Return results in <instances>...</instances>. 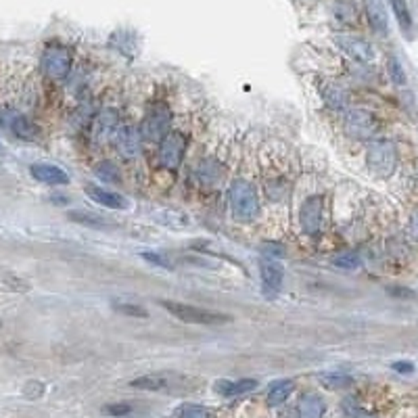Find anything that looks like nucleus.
Wrapping results in <instances>:
<instances>
[{
  "label": "nucleus",
  "mask_w": 418,
  "mask_h": 418,
  "mask_svg": "<svg viewBox=\"0 0 418 418\" xmlns=\"http://www.w3.org/2000/svg\"><path fill=\"white\" fill-rule=\"evenodd\" d=\"M264 249H266V251H268L272 257H274V255H285V251H283L280 247H276V243H266V247H264Z\"/></svg>",
  "instance_id": "32"
},
{
  "label": "nucleus",
  "mask_w": 418,
  "mask_h": 418,
  "mask_svg": "<svg viewBox=\"0 0 418 418\" xmlns=\"http://www.w3.org/2000/svg\"><path fill=\"white\" fill-rule=\"evenodd\" d=\"M69 220H74L78 224H84L88 228H104V226L111 224L109 220H104L100 216H94V214H88V212H80V209H76V212H69Z\"/></svg>",
  "instance_id": "21"
},
{
  "label": "nucleus",
  "mask_w": 418,
  "mask_h": 418,
  "mask_svg": "<svg viewBox=\"0 0 418 418\" xmlns=\"http://www.w3.org/2000/svg\"><path fill=\"white\" fill-rule=\"evenodd\" d=\"M132 412L130 404H109L102 408V414H109V416H128Z\"/></svg>",
  "instance_id": "26"
},
{
  "label": "nucleus",
  "mask_w": 418,
  "mask_h": 418,
  "mask_svg": "<svg viewBox=\"0 0 418 418\" xmlns=\"http://www.w3.org/2000/svg\"><path fill=\"white\" fill-rule=\"evenodd\" d=\"M389 5L393 9V15L402 28L404 34L412 36V30H414V19H412V13H410V7L406 0H389Z\"/></svg>",
  "instance_id": "19"
},
{
  "label": "nucleus",
  "mask_w": 418,
  "mask_h": 418,
  "mask_svg": "<svg viewBox=\"0 0 418 418\" xmlns=\"http://www.w3.org/2000/svg\"><path fill=\"white\" fill-rule=\"evenodd\" d=\"M120 128V118L113 109H107V111H102L94 126H92V132L98 140H104V138H109L111 134H116V130Z\"/></svg>",
  "instance_id": "15"
},
{
  "label": "nucleus",
  "mask_w": 418,
  "mask_h": 418,
  "mask_svg": "<svg viewBox=\"0 0 418 418\" xmlns=\"http://www.w3.org/2000/svg\"><path fill=\"white\" fill-rule=\"evenodd\" d=\"M170 124H172V116L170 109L166 104H157L155 109H151L146 113V118L140 124V132L144 138L155 140V138H164L170 132Z\"/></svg>",
  "instance_id": "6"
},
{
  "label": "nucleus",
  "mask_w": 418,
  "mask_h": 418,
  "mask_svg": "<svg viewBox=\"0 0 418 418\" xmlns=\"http://www.w3.org/2000/svg\"><path fill=\"white\" fill-rule=\"evenodd\" d=\"M327 387H331V389H337V387H347V385H351V377H347V375H324L322 379H320Z\"/></svg>",
  "instance_id": "25"
},
{
  "label": "nucleus",
  "mask_w": 418,
  "mask_h": 418,
  "mask_svg": "<svg viewBox=\"0 0 418 418\" xmlns=\"http://www.w3.org/2000/svg\"><path fill=\"white\" fill-rule=\"evenodd\" d=\"M393 371H397V373H414V366L410 364V362H395L393 364Z\"/></svg>",
  "instance_id": "30"
},
{
  "label": "nucleus",
  "mask_w": 418,
  "mask_h": 418,
  "mask_svg": "<svg viewBox=\"0 0 418 418\" xmlns=\"http://www.w3.org/2000/svg\"><path fill=\"white\" fill-rule=\"evenodd\" d=\"M322 214H324V199L320 195H314L305 199L301 207V226L305 234H318L322 228Z\"/></svg>",
  "instance_id": "8"
},
{
  "label": "nucleus",
  "mask_w": 418,
  "mask_h": 418,
  "mask_svg": "<svg viewBox=\"0 0 418 418\" xmlns=\"http://www.w3.org/2000/svg\"><path fill=\"white\" fill-rule=\"evenodd\" d=\"M162 307H166L172 316H176L182 322L188 324H201V327H218L228 322L230 318L224 316V314L212 311V309H205V307H197L190 303H182V301H172V299H162L160 301Z\"/></svg>",
  "instance_id": "1"
},
{
  "label": "nucleus",
  "mask_w": 418,
  "mask_h": 418,
  "mask_svg": "<svg viewBox=\"0 0 418 418\" xmlns=\"http://www.w3.org/2000/svg\"><path fill=\"white\" fill-rule=\"evenodd\" d=\"M96 174L98 176H102V180H107V182H113V180H118V168L116 166H111V164H100L98 168H96Z\"/></svg>",
  "instance_id": "28"
},
{
  "label": "nucleus",
  "mask_w": 418,
  "mask_h": 418,
  "mask_svg": "<svg viewBox=\"0 0 418 418\" xmlns=\"http://www.w3.org/2000/svg\"><path fill=\"white\" fill-rule=\"evenodd\" d=\"M410 234L414 239H418V212H414L412 218H410Z\"/></svg>",
  "instance_id": "31"
},
{
  "label": "nucleus",
  "mask_w": 418,
  "mask_h": 418,
  "mask_svg": "<svg viewBox=\"0 0 418 418\" xmlns=\"http://www.w3.org/2000/svg\"><path fill=\"white\" fill-rule=\"evenodd\" d=\"M188 385V379L178 375H144L130 383V387L144 389V391H174L184 389Z\"/></svg>",
  "instance_id": "7"
},
{
  "label": "nucleus",
  "mask_w": 418,
  "mask_h": 418,
  "mask_svg": "<svg viewBox=\"0 0 418 418\" xmlns=\"http://www.w3.org/2000/svg\"><path fill=\"white\" fill-rule=\"evenodd\" d=\"M360 255L355 253V251H345V253H339L337 257H335V266H339V268H345V270H355V268H360Z\"/></svg>",
  "instance_id": "22"
},
{
  "label": "nucleus",
  "mask_w": 418,
  "mask_h": 418,
  "mask_svg": "<svg viewBox=\"0 0 418 418\" xmlns=\"http://www.w3.org/2000/svg\"><path fill=\"white\" fill-rule=\"evenodd\" d=\"M337 42H339V46L347 52L351 59H355V61H360V63H373L375 50H373V46L366 42L364 38L341 34V36L337 38Z\"/></svg>",
  "instance_id": "10"
},
{
  "label": "nucleus",
  "mask_w": 418,
  "mask_h": 418,
  "mask_svg": "<svg viewBox=\"0 0 418 418\" xmlns=\"http://www.w3.org/2000/svg\"><path fill=\"white\" fill-rule=\"evenodd\" d=\"M299 418H322L324 414V404L318 395L314 393H307L299 399Z\"/></svg>",
  "instance_id": "18"
},
{
  "label": "nucleus",
  "mask_w": 418,
  "mask_h": 418,
  "mask_svg": "<svg viewBox=\"0 0 418 418\" xmlns=\"http://www.w3.org/2000/svg\"><path fill=\"white\" fill-rule=\"evenodd\" d=\"M366 162H368V170L377 178H389L397 170V151L395 144L389 140H377L371 144L368 155H366Z\"/></svg>",
  "instance_id": "3"
},
{
  "label": "nucleus",
  "mask_w": 418,
  "mask_h": 418,
  "mask_svg": "<svg viewBox=\"0 0 418 418\" xmlns=\"http://www.w3.org/2000/svg\"><path fill=\"white\" fill-rule=\"evenodd\" d=\"M30 174L32 178H36L38 182H44V184H67L69 182V176L65 170L57 168V166H48V164H36L30 168Z\"/></svg>",
  "instance_id": "13"
},
{
  "label": "nucleus",
  "mask_w": 418,
  "mask_h": 418,
  "mask_svg": "<svg viewBox=\"0 0 418 418\" xmlns=\"http://www.w3.org/2000/svg\"><path fill=\"white\" fill-rule=\"evenodd\" d=\"M72 50L59 42H52L44 48L42 69L50 80H65L72 69Z\"/></svg>",
  "instance_id": "4"
},
{
  "label": "nucleus",
  "mask_w": 418,
  "mask_h": 418,
  "mask_svg": "<svg viewBox=\"0 0 418 418\" xmlns=\"http://www.w3.org/2000/svg\"><path fill=\"white\" fill-rule=\"evenodd\" d=\"M358 418H377V416H375V414H366V412H364V414H360Z\"/></svg>",
  "instance_id": "33"
},
{
  "label": "nucleus",
  "mask_w": 418,
  "mask_h": 418,
  "mask_svg": "<svg viewBox=\"0 0 418 418\" xmlns=\"http://www.w3.org/2000/svg\"><path fill=\"white\" fill-rule=\"evenodd\" d=\"M228 199H230V209L236 220H253L257 209H259V201H257V190L255 184H251L249 180H234L228 188Z\"/></svg>",
  "instance_id": "2"
},
{
  "label": "nucleus",
  "mask_w": 418,
  "mask_h": 418,
  "mask_svg": "<svg viewBox=\"0 0 418 418\" xmlns=\"http://www.w3.org/2000/svg\"><path fill=\"white\" fill-rule=\"evenodd\" d=\"M257 387V381L253 379H241V381H220L216 385V391L226 395V397H234V395H243L249 393Z\"/></svg>",
  "instance_id": "17"
},
{
  "label": "nucleus",
  "mask_w": 418,
  "mask_h": 418,
  "mask_svg": "<svg viewBox=\"0 0 418 418\" xmlns=\"http://www.w3.org/2000/svg\"><path fill=\"white\" fill-rule=\"evenodd\" d=\"M364 7H366V15H368L371 25L379 34H387V13H385L383 0H364Z\"/></svg>",
  "instance_id": "16"
},
{
  "label": "nucleus",
  "mask_w": 418,
  "mask_h": 418,
  "mask_svg": "<svg viewBox=\"0 0 418 418\" xmlns=\"http://www.w3.org/2000/svg\"><path fill=\"white\" fill-rule=\"evenodd\" d=\"M186 146H188L186 134L180 132V130H170L160 142V164L166 170L180 168V164L184 160V153H186Z\"/></svg>",
  "instance_id": "5"
},
{
  "label": "nucleus",
  "mask_w": 418,
  "mask_h": 418,
  "mask_svg": "<svg viewBox=\"0 0 418 418\" xmlns=\"http://www.w3.org/2000/svg\"><path fill=\"white\" fill-rule=\"evenodd\" d=\"M116 142H118V148H120L122 155L134 157L138 153V142H140L138 130L132 128V126H120L116 130Z\"/></svg>",
  "instance_id": "14"
},
{
  "label": "nucleus",
  "mask_w": 418,
  "mask_h": 418,
  "mask_svg": "<svg viewBox=\"0 0 418 418\" xmlns=\"http://www.w3.org/2000/svg\"><path fill=\"white\" fill-rule=\"evenodd\" d=\"M345 130L353 138H371L377 132V120L364 109H353L345 118Z\"/></svg>",
  "instance_id": "9"
},
{
  "label": "nucleus",
  "mask_w": 418,
  "mask_h": 418,
  "mask_svg": "<svg viewBox=\"0 0 418 418\" xmlns=\"http://www.w3.org/2000/svg\"><path fill=\"white\" fill-rule=\"evenodd\" d=\"M86 195L94 203H98L102 207H109V209H126L128 207V201L122 195H118L113 190H107V188H102V186H96V184H88L86 186Z\"/></svg>",
  "instance_id": "12"
},
{
  "label": "nucleus",
  "mask_w": 418,
  "mask_h": 418,
  "mask_svg": "<svg viewBox=\"0 0 418 418\" xmlns=\"http://www.w3.org/2000/svg\"><path fill=\"white\" fill-rule=\"evenodd\" d=\"M259 274H261V285H264L266 293H278L283 287V278H285V270L283 266L274 257H268L259 264Z\"/></svg>",
  "instance_id": "11"
},
{
  "label": "nucleus",
  "mask_w": 418,
  "mask_h": 418,
  "mask_svg": "<svg viewBox=\"0 0 418 418\" xmlns=\"http://www.w3.org/2000/svg\"><path fill=\"white\" fill-rule=\"evenodd\" d=\"M142 257H144V259H148L151 264H157V266H162V268H170V264H166V259H164V257H160V255H155V253H144Z\"/></svg>",
  "instance_id": "29"
},
{
  "label": "nucleus",
  "mask_w": 418,
  "mask_h": 418,
  "mask_svg": "<svg viewBox=\"0 0 418 418\" xmlns=\"http://www.w3.org/2000/svg\"><path fill=\"white\" fill-rule=\"evenodd\" d=\"M295 389V383L293 381H278L270 387L268 391V404L270 406H280Z\"/></svg>",
  "instance_id": "20"
},
{
  "label": "nucleus",
  "mask_w": 418,
  "mask_h": 418,
  "mask_svg": "<svg viewBox=\"0 0 418 418\" xmlns=\"http://www.w3.org/2000/svg\"><path fill=\"white\" fill-rule=\"evenodd\" d=\"M116 309L122 311V314H128V316H136V318H138V316H140V318L146 316V309H144V307H140V305H132V303H118Z\"/></svg>",
  "instance_id": "27"
},
{
  "label": "nucleus",
  "mask_w": 418,
  "mask_h": 418,
  "mask_svg": "<svg viewBox=\"0 0 418 418\" xmlns=\"http://www.w3.org/2000/svg\"><path fill=\"white\" fill-rule=\"evenodd\" d=\"M209 416H212L209 410L197 404H184L178 410V418H209Z\"/></svg>",
  "instance_id": "23"
},
{
  "label": "nucleus",
  "mask_w": 418,
  "mask_h": 418,
  "mask_svg": "<svg viewBox=\"0 0 418 418\" xmlns=\"http://www.w3.org/2000/svg\"><path fill=\"white\" fill-rule=\"evenodd\" d=\"M387 69H389V78L395 82V84H406V72H404V67H402V63L395 59V57H391L389 59V63H387Z\"/></svg>",
  "instance_id": "24"
}]
</instances>
